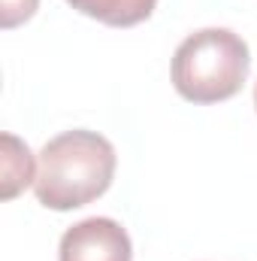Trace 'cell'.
Masks as SVG:
<instances>
[{"instance_id": "obj_1", "label": "cell", "mask_w": 257, "mask_h": 261, "mask_svg": "<svg viewBox=\"0 0 257 261\" xmlns=\"http://www.w3.org/2000/svg\"><path fill=\"white\" fill-rule=\"evenodd\" d=\"M118 167L115 146L97 130H64L40 152L34 195L49 210H79L109 192Z\"/></svg>"}, {"instance_id": "obj_2", "label": "cell", "mask_w": 257, "mask_h": 261, "mask_svg": "<svg viewBox=\"0 0 257 261\" xmlns=\"http://www.w3.org/2000/svg\"><path fill=\"white\" fill-rule=\"evenodd\" d=\"M251 70L248 46L227 28H203L173 55V88L191 103H221L242 91Z\"/></svg>"}, {"instance_id": "obj_3", "label": "cell", "mask_w": 257, "mask_h": 261, "mask_svg": "<svg viewBox=\"0 0 257 261\" xmlns=\"http://www.w3.org/2000/svg\"><path fill=\"white\" fill-rule=\"evenodd\" d=\"M58 261H133V246L115 219L91 216L64 231Z\"/></svg>"}, {"instance_id": "obj_4", "label": "cell", "mask_w": 257, "mask_h": 261, "mask_svg": "<svg viewBox=\"0 0 257 261\" xmlns=\"http://www.w3.org/2000/svg\"><path fill=\"white\" fill-rule=\"evenodd\" d=\"M76 12L97 18L109 28H133L151 18L157 0H67Z\"/></svg>"}, {"instance_id": "obj_5", "label": "cell", "mask_w": 257, "mask_h": 261, "mask_svg": "<svg viewBox=\"0 0 257 261\" xmlns=\"http://www.w3.org/2000/svg\"><path fill=\"white\" fill-rule=\"evenodd\" d=\"M3 192L0 195L6 197H15L21 189H27V186H34V179H37V167H34V155H30V149L18 140V137H12V134H3Z\"/></svg>"}, {"instance_id": "obj_6", "label": "cell", "mask_w": 257, "mask_h": 261, "mask_svg": "<svg viewBox=\"0 0 257 261\" xmlns=\"http://www.w3.org/2000/svg\"><path fill=\"white\" fill-rule=\"evenodd\" d=\"M37 6H40V0H0V24L6 31L18 28L34 18Z\"/></svg>"}, {"instance_id": "obj_7", "label": "cell", "mask_w": 257, "mask_h": 261, "mask_svg": "<svg viewBox=\"0 0 257 261\" xmlns=\"http://www.w3.org/2000/svg\"><path fill=\"white\" fill-rule=\"evenodd\" d=\"M254 107H257V88H254Z\"/></svg>"}]
</instances>
